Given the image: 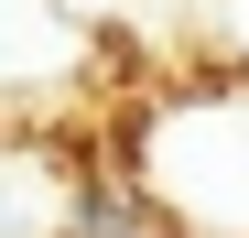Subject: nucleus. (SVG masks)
<instances>
[{"instance_id":"5","label":"nucleus","mask_w":249,"mask_h":238,"mask_svg":"<svg viewBox=\"0 0 249 238\" xmlns=\"http://www.w3.org/2000/svg\"><path fill=\"white\" fill-rule=\"evenodd\" d=\"M76 11H87V22L108 33V22H174V11H184V0H76Z\"/></svg>"},{"instance_id":"1","label":"nucleus","mask_w":249,"mask_h":238,"mask_svg":"<svg viewBox=\"0 0 249 238\" xmlns=\"http://www.w3.org/2000/svg\"><path fill=\"white\" fill-rule=\"evenodd\" d=\"M184 238H249V65L195 54L119 98L108 152Z\"/></svg>"},{"instance_id":"3","label":"nucleus","mask_w":249,"mask_h":238,"mask_svg":"<svg viewBox=\"0 0 249 238\" xmlns=\"http://www.w3.org/2000/svg\"><path fill=\"white\" fill-rule=\"evenodd\" d=\"M98 152H76L44 119H0V238H65Z\"/></svg>"},{"instance_id":"4","label":"nucleus","mask_w":249,"mask_h":238,"mask_svg":"<svg viewBox=\"0 0 249 238\" xmlns=\"http://www.w3.org/2000/svg\"><path fill=\"white\" fill-rule=\"evenodd\" d=\"M184 22L206 33V54H228V65H249V0H184Z\"/></svg>"},{"instance_id":"2","label":"nucleus","mask_w":249,"mask_h":238,"mask_svg":"<svg viewBox=\"0 0 249 238\" xmlns=\"http://www.w3.org/2000/svg\"><path fill=\"white\" fill-rule=\"evenodd\" d=\"M119 44H98V22L76 0H0V119H44L76 87H108Z\"/></svg>"}]
</instances>
